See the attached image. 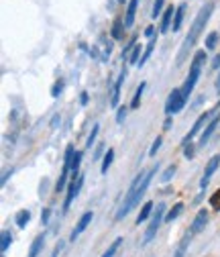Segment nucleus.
I'll list each match as a JSON object with an SVG mask.
<instances>
[{
	"mask_svg": "<svg viewBox=\"0 0 220 257\" xmlns=\"http://www.w3.org/2000/svg\"><path fill=\"white\" fill-rule=\"evenodd\" d=\"M210 208L214 210H220V188L214 192V194L210 196Z\"/></svg>",
	"mask_w": 220,
	"mask_h": 257,
	"instance_id": "obj_30",
	"label": "nucleus"
},
{
	"mask_svg": "<svg viewBox=\"0 0 220 257\" xmlns=\"http://www.w3.org/2000/svg\"><path fill=\"white\" fill-rule=\"evenodd\" d=\"M80 102H82V104H88V94H86V92H82V96H80Z\"/></svg>",
	"mask_w": 220,
	"mask_h": 257,
	"instance_id": "obj_44",
	"label": "nucleus"
},
{
	"mask_svg": "<svg viewBox=\"0 0 220 257\" xmlns=\"http://www.w3.org/2000/svg\"><path fill=\"white\" fill-rule=\"evenodd\" d=\"M183 13H185V5H179V7L175 9V15H173V25H171V29H173V33H177V31L181 29Z\"/></svg>",
	"mask_w": 220,
	"mask_h": 257,
	"instance_id": "obj_18",
	"label": "nucleus"
},
{
	"mask_svg": "<svg viewBox=\"0 0 220 257\" xmlns=\"http://www.w3.org/2000/svg\"><path fill=\"white\" fill-rule=\"evenodd\" d=\"M155 174H157V168H151L149 172H141V174L133 180V184H131V188H129V192H127V196H124V202L120 204V208H118V212H116V220L124 218V216H127V214L141 202V198L145 196V192H147V188H149V184H151V180H153Z\"/></svg>",
	"mask_w": 220,
	"mask_h": 257,
	"instance_id": "obj_2",
	"label": "nucleus"
},
{
	"mask_svg": "<svg viewBox=\"0 0 220 257\" xmlns=\"http://www.w3.org/2000/svg\"><path fill=\"white\" fill-rule=\"evenodd\" d=\"M145 35L153 39V37H155V27H147V29H145Z\"/></svg>",
	"mask_w": 220,
	"mask_h": 257,
	"instance_id": "obj_40",
	"label": "nucleus"
},
{
	"mask_svg": "<svg viewBox=\"0 0 220 257\" xmlns=\"http://www.w3.org/2000/svg\"><path fill=\"white\" fill-rule=\"evenodd\" d=\"M11 174H13V170H7V172L3 174V180H0V182H3V186L7 184V180H9V176H11Z\"/></svg>",
	"mask_w": 220,
	"mask_h": 257,
	"instance_id": "obj_42",
	"label": "nucleus"
},
{
	"mask_svg": "<svg viewBox=\"0 0 220 257\" xmlns=\"http://www.w3.org/2000/svg\"><path fill=\"white\" fill-rule=\"evenodd\" d=\"M190 241H192V233H187V235L179 241V245H177L173 257H185V251H187V247H190Z\"/></svg>",
	"mask_w": 220,
	"mask_h": 257,
	"instance_id": "obj_17",
	"label": "nucleus"
},
{
	"mask_svg": "<svg viewBox=\"0 0 220 257\" xmlns=\"http://www.w3.org/2000/svg\"><path fill=\"white\" fill-rule=\"evenodd\" d=\"M175 170H177V166H175V164H171V166H167V170H165V172H163V176H161V182H165V184H167V182H169V180L173 178V174H175Z\"/></svg>",
	"mask_w": 220,
	"mask_h": 257,
	"instance_id": "obj_29",
	"label": "nucleus"
},
{
	"mask_svg": "<svg viewBox=\"0 0 220 257\" xmlns=\"http://www.w3.org/2000/svg\"><path fill=\"white\" fill-rule=\"evenodd\" d=\"M29 220H31V210H19L17 212V216H15V222H17V227L19 229H25L27 224H29Z\"/></svg>",
	"mask_w": 220,
	"mask_h": 257,
	"instance_id": "obj_19",
	"label": "nucleus"
},
{
	"mask_svg": "<svg viewBox=\"0 0 220 257\" xmlns=\"http://www.w3.org/2000/svg\"><path fill=\"white\" fill-rule=\"evenodd\" d=\"M120 243H122V239H120V237H118L116 241H112V245H110V247H108V249L104 251V255H102V257H114V253L118 251V247H120Z\"/></svg>",
	"mask_w": 220,
	"mask_h": 257,
	"instance_id": "obj_28",
	"label": "nucleus"
},
{
	"mask_svg": "<svg viewBox=\"0 0 220 257\" xmlns=\"http://www.w3.org/2000/svg\"><path fill=\"white\" fill-rule=\"evenodd\" d=\"M110 35H112V39H116V41H120V39L124 37V21L116 19V21L112 23V31H110Z\"/></svg>",
	"mask_w": 220,
	"mask_h": 257,
	"instance_id": "obj_16",
	"label": "nucleus"
},
{
	"mask_svg": "<svg viewBox=\"0 0 220 257\" xmlns=\"http://www.w3.org/2000/svg\"><path fill=\"white\" fill-rule=\"evenodd\" d=\"M163 7H165V0H155V3H153V11H151V17L157 19L159 15H163Z\"/></svg>",
	"mask_w": 220,
	"mask_h": 257,
	"instance_id": "obj_26",
	"label": "nucleus"
},
{
	"mask_svg": "<svg viewBox=\"0 0 220 257\" xmlns=\"http://www.w3.org/2000/svg\"><path fill=\"white\" fill-rule=\"evenodd\" d=\"M82 157H84V151H76V153H74L72 166H70V170H72V180H78V176H80V164H82Z\"/></svg>",
	"mask_w": 220,
	"mask_h": 257,
	"instance_id": "obj_15",
	"label": "nucleus"
},
{
	"mask_svg": "<svg viewBox=\"0 0 220 257\" xmlns=\"http://www.w3.org/2000/svg\"><path fill=\"white\" fill-rule=\"evenodd\" d=\"M151 212H153V202H145L143 208H141V212H139V216H137V224H141L143 220H147Z\"/></svg>",
	"mask_w": 220,
	"mask_h": 257,
	"instance_id": "obj_23",
	"label": "nucleus"
},
{
	"mask_svg": "<svg viewBox=\"0 0 220 257\" xmlns=\"http://www.w3.org/2000/svg\"><path fill=\"white\" fill-rule=\"evenodd\" d=\"M171 122H173V120H171V116H167V118H165V122H163V128H165V131H167V128H171Z\"/></svg>",
	"mask_w": 220,
	"mask_h": 257,
	"instance_id": "obj_43",
	"label": "nucleus"
},
{
	"mask_svg": "<svg viewBox=\"0 0 220 257\" xmlns=\"http://www.w3.org/2000/svg\"><path fill=\"white\" fill-rule=\"evenodd\" d=\"M194 153H196V149H194V145H192V143L183 145V155H185V159H192V157H194Z\"/></svg>",
	"mask_w": 220,
	"mask_h": 257,
	"instance_id": "obj_37",
	"label": "nucleus"
},
{
	"mask_svg": "<svg viewBox=\"0 0 220 257\" xmlns=\"http://www.w3.org/2000/svg\"><path fill=\"white\" fill-rule=\"evenodd\" d=\"M218 124H220V114H216V116L206 124L204 131H202V135H200V143H198L200 147H204V145H206V141L212 137V133L216 131V126H218Z\"/></svg>",
	"mask_w": 220,
	"mask_h": 257,
	"instance_id": "obj_11",
	"label": "nucleus"
},
{
	"mask_svg": "<svg viewBox=\"0 0 220 257\" xmlns=\"http://www.w3.org/2000/svg\"><path fill=\"white\" fill-rule=\"evenodd\" d=\"M49 216H51V208H45L41 212V224H47L49 222Z\"/></svg>",
	"mask_w": 220,
	"mask_h": 257,
	"instance_id": "obj_39",
	"label": "nucleus"
},
{
	"mask_svg": "<svg viewBox=\"0 0 220 257\" xmlns=\"http://www.w3.org/2000/svg\"><path fill=\"white\" fill-rule=\"evenodd\" d=\"M218 108H220V106H214L212 110H206L204 114H200V116H198V120H196V122H194V126H192V131L185 135V139H183V143H181V145L192 143V137H194V135H198V133L202 131V126H204V124H208V122L218 114Z\"/></svg>",
	"mask_w": 220,
	"mask_h": 257,
	"instance_id": "obj_4",
	"label": "nucleus"
},
{
	"mask_svg": "<svg viewBox=\"0 0 220 257\" xmlns=\"http://www.w3.org/2000/svg\"><path fill=\"white\" fill-rule=\"evenodd\" d=\"M139 61H141V45H135L131 51V63H137L139 66Z\"/></svg>",
	"mask_w": 220,
	"mask_h": 257,
	"instance_id": "obj_34",
	"label": "nucleus"
},
{
	"mask_svg": "<svg viewBox=\"0 0 220 257\" xmlns=\"http://www.w3.org/2000/svg\"><path fill=\"white\" fill-rule=\"evenodd\" d=\"M163 216H165V204L161 202V204H157V210H155V212H153V216H151V224H149L147 231H145L143 245H147V243H151V241H153V237L157 235V231H159L161 222H163Z\"/></svg>",
	"mask_w": 220,
	"mask_h": 257,
	"instance_id": "obj_3",
	"label": "nucleus"
},
{
	"mask_svg": "<svg viewBox=\"0 0 220 257\" xmlns=\"http://www.w3.org/2000/svg\"><path fill=\"white\" fill-rule=\"evenodd\" d=\"M68 174H72V170H70L68 164H64V168H61V176H59V180H57V184H55V192H61V190H64L66 180H68Z\"/></svg>",
	"mask_w": 220,
	"mask_h": 257,
	"instance_id": "obj_21",
	"label": "nucleus"
},
{
	"mask_svg": "<svg viewBox=\"0 0 220 257\" xmlns=\"http://www.w3.org/2000/svg\"><path fill=\"white\" fill-rule=\"evenodd\" d=\"M145 82H141V86L137 88V92H135V96H133V102H131V108H139V104H141V96H143V92H145Z\"/></svg>",
	"mask_w": 220,
	"mask_h": 257,
	"instance_id": "obj_25",
	"label": "nucleus"
},
{
	"mask_svg": "<svg viewBox=\"0 0 220 257\" xmlns=\"http://www.w3.org/2000/svg\"><path fill=\"white\" fill-rule=\"evenodd\" d=\"M11 243H13V235H11V231H3V233H0V249H3V253L11 247Z\"/></svg>",
	"mask_w": 220,
	"mask_h": 257,
	"instance_id": "obj_22",
	"label": "nucleus"
},
{
	"mask_svg": "<svg viewBox=\"0 0 220 257\" xmlns=\"http://www.w3.org/2000/svg\"><path fill=\"white\" fill-rule=\"evenodd\" d=\"M112 159H114V149H108L106 155H104V159H102V168H100L102 174H108V168L112 166Z\"/></svg>",
	"mask_w": 220,
	"mask_h": 257,
	"instance_id": "obj_24",
	"label": "nucleus"
},
{
	"mask_svg": "<svg viewBox=\"0 0 220 257\" xmlns=\"http://www.w3.org/2000/svg\"><path fill=\"white\" fill-rule=\"evenodd\" d=\"M216 92L220 94V74H218V78H216Z\"/></svg>",
	"mask_w": 220,
	"mask_h": 257,
	"instance_id": "obj_45",
	"label": "nucleus"
},
{
	"mask_svg": "<svg viewBox=\"0 0 220 257\" xmlns=\"http://www.w3.org/2000/svg\"><path fill=\"white\" fill-rule=\"evenodd\" d=\"M161 143H163V139H161V137H157V139L153 141V145H151V149H149V155H151V157H155V155H157V151H159Z\"/></svg>",
	"mask_w": 220,
	"mask_h": 257,
	"instance_id": "obj_36",
	"label": "nucleus"
},
{
	"mask_svg": "<svg viewBox=\"0 0 220 257\" xmlns=\"http://www.w3.org/2000/svg\"><path fill=\"white\" fill-rule=\"evenodd\" d=\"M216 41H218V33L214 31V33H210V35L206 37V49H214V47H216Z\"/></svg>",
	"mask_w": 220,
	"mask_h": 257,
	"instance_id": "obj_33",
	"label": "nucleus"
},
{
	"mask_svg": "<svg viewBox=\"0 0 220 257\" xmlns=\"http://www.w3.org/2000/svg\"><path fill=\"white\" fill-rule=\"evenodd\" d=\"M198 78H200V66L192 63L190 74H187V78H185V82H183V86H181V94H183V98H185V100L190 98V94H192V90H194V86H196Z\"/></svg>",
	"mask_w": 220,
	"mask_h": 257,
	"instance_id": "obj_6",
	"label": "nucleus"
},
{
	"mask_svg": "<svg viewBox=\"0 0 220 257\" xmlns=\"http://www.w3.org/2000/svg\"><path fill=\"white\" fill-rule=\"evenodd\" d=\"M185 98H183V94H181V88H173L171 92H169V98H167V102H165V114L167 116H171V114H175V112H179L183 106H185Z\"/></svg>",
	"mask_w": 220,
	"mask_h": 257,
	"instance_id": "obj_5",
	"label": "nucleus"
},
{
	"mask_svg": "<svg viewBox=\"0 0 220 257\" xmlns=\"http://www.w3.org/2000/svg\"><path fill=\"white\" fill-rule=\"evenodd\" d=\"M173 15H175V9H173V7H167V9L163 11V15H161V27H159V31H161V33H167V31L171 29V21H173Z\"/></svg>",
	"mask_w": 220,
	"mask_h": 257,
	"instance_id": "obj_13",
	"label": "nucleus"
},
{
	"mask_svg": "<svg viewBox=\"0 0 220 257\" xmlns=\"http://www.w3.org/2000/svg\"><path fill=\"white\" fill-rule=\"evenodd\" d=\"M61 90H64V80H57L53 84V88H51V96H53V98H57V96L61 94Z\"/></svg>",
	"mask_w": 220,
	"mask_h": 257,
	"instance_id": "obj_35",
	"label": "nucleus"
},
{
	"mask_svg": "<svg viewBox=\"0 0 220 257\" xmlns=\"http://www.w3.org/2000/svg\"><path fill=\"white\" fill-rule=\"evenodd\" d=\"M92 218H94V214H92V212H84V214H82V218H80V220H78V224H76V229L72 231L70 241H76V239H78V237L88 229V224L92 222Z\"/></svg>",
	"mask_w": 220,
	"mask_h": 257,
	"instance_id": "obj_10",
	"label": "nucleus"
},
{
	"mask_svg": "<svg viewBox=\"0 0 220 257\" xmlns=\"http://www.w3.org/2000/svg\"><path fill=\"white\" fill-rule=\"evenodd\" d=\"M206 224H208V210H206V208H202V210L196 214L194 222H192V229H190V233H192V235L202 233V231L206 229Z\"/></svg>",
	"mask_w": 220,
	"mask_h": 257,
	"instance_id": "obj_9",
	"label": "nucleus"
},
{
	"mask_svg": "<svg viewBox=\"0 0 220 257\" xmlns=\"http://www.w3.org/2000/svg\"><path fill=\"white\" fill-rule=\"evenodd\" d=\"M181 210H183V204H181V202H177V204H175V206H173V208H171V210H169V212L165 214V218H167V220L171 222L173 218H177V216L181 214Z\"/></svg>",
	"mask_w": 220,
	"mask_h": 257,
	"instance_id": "obj_27",
	"label": "nucleus"
},
{
	"mask_svg": "<svg viewBox=\"0 0 220 257\" xmlns=\"http://www.w3.org/2000/svg\"><path fill=\"white\" fill-rule=\"evenodd\" d=\"M98 131H100V126H98V124H94V126H92V133L88 135L86 147H92V143H94V141H96V135H98Z\"/></svg>",
	"mask_w": 220,
	"mask_h": 257,
	"instance_id": "obj_32",
	"label": "nucleus"
},
{
	"mask_svg": "<svg viewBox=\"0 0 220 257\" xmlns=\"http://www.w3.org/2000/svg\"><path fill=\"white\" fill-rule=\"evenodd\" d=\"M118 3H124V0H118Z\"/></svg>",
	"mask_w": 220,
	"mask_h": 257,
	"instance_id": "obj_46",
	"label": "nucleus"
},
{
	"mask_svg": "<svg viewBox=\"0 0 220 257\" xmlns=\"http://www.w3.org/2000/svg\"><path fill=\"white\" fill-rule=\"evenodd\" d=\"M212 11H214V3H208V5H204V7L200 9V13H198L194 25L190 27V33L185 35V39H183V43H181V47H179V51H177L175 68H181V66H183L185 57L190 55V51H192L194 45L198 43V39H200V35H202V31H204V27H206V23H208L210 17H212Z\"/></svg>",
	"mask_w": 220,
	"mask_h": 257,
	"instance_id": "obj_1",
	"label": "nucleus"
},
{
	"mask_svg": "<svg viewBox=\"0 0 220 257\" xmlns=\"http://www.w3.org/2000/svg\"><path fill=\"white\" fill-rule=\"evenodd\" d=\"M218 166H220V153H218V155H214V157L210 159L208 166H206V170H204V178L200 180V188H202V190H206V186H208V182H210L212 174L218 170Z\"/></svg>",
	"mask_w": 220,
	"mask_h": 257,
	"instance_id": "obj_8",
	"label": "nucleus"
},
{
	"mask_svg": "<svg viewBox=\"0 0 220 257\" xmlns=\"http://www.w3.org/2000/svg\"><path fill=\"white\" fill-rule=\"evenodd\" d=\"M206 61V49H200V51H196L194 53V61L192 63H196V66H200L202 68V63Z\"/></svg>",
	"mask_w": 220,
	"mask_h": 257,
	"instance_id": "obj_31",
	"label": "nucleus"
},
{
	"mask_svg": "<svg viewBox=\"0 0 220 257\" xmlns=\"http://www.w3.org/2000/svg\"><path fill=\"white\" fill-rule=\"evenodd\" d=\"M124 78H127V70L122 68V72H120V76H118V80H116V84H114L112 96H110V104H112V106H118V100H120V88H122Z\"/></svg>",
	"mask_w": 220,
	"mask_h": 257,
	"instance_id": "obj_12",
	"label": "nucleus"
},
{
	"mask_svg": "<svg viewBox=\"0 0 220 257\" xmlns=\"http://www.w3.org/2000/svg\"><path fill=\"white\" fill-rule=\"evenodd\" d=\"M212 68H214V70H218V68H220V53L214 57V61H212Z\"/></svg>",
	"mask_w": 220,
	"mask_h": 257,
	"instance_id": "obj_41",
	"label": "nucleus"
},
{
	"mask_svg": "<svg viewBox=\"0 0 220 257\" xmlns=\"http://www.w3.org/2000/svg\"><path fill=\"white\" fill-rule=\"evenodd\" d=\"M84 184V176H78V180H72L70 186H68V196H66V202H64V212H68V208L72 206L74 198L80 194V188Z\"/></svg>",
	"mask_w": 220,
	"mask_h": 257,
	"instance_id": "obj_7",
	"label": "nucleus"
},
{
	"mask_svg": "<svg viewBox=\"0 0 220 257\" xmlns=\"http://www.w3.org/2000/svg\"><path fill=\"white\" fill-rule=\"evenodd\" d=\"M127 118V106H118V112H116V122H122Z\"/></svg>",
	"mask_w": 220,
	"mask_h": 257,
	"instance_id": "obj_38",
	"label": "nucleus"
},
{
	"mask_svg": "<svg viewBox=\"0 0 220 257\" xmlns=\"http://www.w3.org/2000/svg\"><path fill=\"white\" fill-rule=\"evenodd\" d=\"M137 7H139V0H131V3H129L127 15H124V27H133L135 15H137Z\"/></svg>",
	"mask_w": 220,
	"mask_h": 257,
	"instance_id": "obj_14",
	"label": "nucleus"
},
{
	"mask_svg": "<svg viewBox=\"0 0 220 257\" xmlns=\"http://www.w3.org/2000/svg\"><path fill=\"white\" fill-rule=\"evenodd\" d=\"M43 243H45V237L43 235H37L35 241H33V245H31V249H29V257H37L39 251L43 249Z\"/></svg>",
	"mask_w": 220,
	"mask_h": 257,
	"instance_id": "obj_20",
	"label": "nucleus"
}]
</instances>
